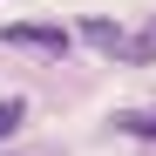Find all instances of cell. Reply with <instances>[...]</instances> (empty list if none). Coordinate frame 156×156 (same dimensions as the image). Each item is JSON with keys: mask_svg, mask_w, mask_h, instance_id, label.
<instances>
[{"mask_svg": "<svg viewBox=\"0 0 156 156\" xmlns=\"http://www.w3.org/2000/svg\"><path fill=\"white\" fill-rule=\"evenodd\" d=\"M115 129H122V136H143V143H156V109H122V115H115Z\"/></svg>", "mask_w": 156, "mask_h": 156, "instance_id": "2", "label": "cell"}, {"mask_svg": "<svg viewBox=\"0 0 156 156\" xmlns=\"http://www.w3.org/2000/svg\"><path fill=\"white\" fill-rule=\"evenodd\" d=\"M20 115H27V102H20V95H7V102H0V143L20 129Z\"/></svg>", "mask_w": 156, "mask_h": 156, "instance_id": "3", "label": "cell"}, {"mask_svg": "<svg viewBox=\"0 0 156 156\" xmlns=\"http://www.w3.org/2000/svg\"><path fill=\"white\" fill-rule=\"evenodd\" d=\"M7 48H34V55H68L75 48V27H48V20H7L0 27Z\"/></svg>", "mask_w": 156, "mask_h": 156, "instance_id": "1", "label": "cell"}]
</instances>
